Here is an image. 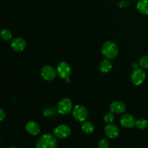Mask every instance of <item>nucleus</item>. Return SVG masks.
Here are the masks:
<instances>
[{"label":"nucleus","instance_id":"nucleus-1","mask_svg":"<svg viewBox=\"0 0 148 148\" xmlns=\"http://www.w3.org/2000/svg\"><path fill=\"white\" fill-rule=\"evenodd\" d=\"M57 146V141L55 136L47 133L40 136L36 141L37 148H55Z\"/></svg>","mask_w":148,"mask_h":148},{"label":"nucleus","instance_id":"nucleus-2","mask_svg":"<svg viewBox=\"0 0 148 148\" xmlns=\"http://www.w3.org/2000/svg\"><path fill=\"white\" fill-rule=\"evenodd\" d=\"M101 53L106 59H114L118 56L119 48L115 43L112 41H107L103 45Z\"/></svg>","mask_w":148,"mask_h":148},{"label":"nucleus","instance_id":"nucleus-3","mask_svg":"<svg viewBox=\"0 0 148 148\" xmlns=\"http://www.w3.org/2000/svg\"><path fill=\"white\" fill-rule=\"evenodd\" d=\"M72 116L76 121L83 122L88 119V111L83 106L77 105L72 111Z\"/></svg>","mask_w":148,"mask_h":148},{"label":"nucleus","instance_id":"nucleus-4","mask_svg":"<svg viewBox=\"0 0 148 148\" xmlns=\"http://www.w3.org/2000/svg\"><path fill=\"white\" fill-rule=\"evenodd\" d=\"M73 107L72 100L69 98H64L61 100L58 103V112L62 115H66L70 112Z\"/></svg>","mask_w":148,"mask_h":148},{"label":"nucleus","instance_id":"nucleus-5","mask_svg":"<svg viewBox=\"0 0 148 148\" xmlns=\"http://www.w3.org/2000/svg\"><path fill=\"white\" fill-rule=\"evenodd\" d=\"M146 78V74L143 68L134 69L131 75V81L134 85H140L143 83Z\"/></svg>","mask_w":148,"mask_h":148},{"label":"nucleus","instance_id":"nucleus-6","mask_svg":"<svg viewBox=\"0 0 148 148\" xmlns=\"http://www.w3.org/2000/svg\"><path fill=\"white\" fill-rule=\"evenodd\" d=\"M57 71L50 65H45L40 69V75L46 81H52L56 78Z\"/></svg>","mask_w":148,"mask_h":148},{"label":"nucleus","instance_id":"nucleus-7","mask_svg":"<svg viewBox=\"0 0 148 148\" xmlns=\"http://www.w3.org/2000/svg\"><path fill=\"white\" fill-rule=\"evenodd\" d=\"M53 135L58 139L67 138L71 134V129L69 126L61 124L53 130Z\"/></svg>","mask_w":148,"mask_h":148},{"label":"nucleus","instance_id":"nucleus-8","mask_svg":"<svg viewBox=\"0 0 148 148\" xmlns=\"http://www.w3.org/2000/svg\"><path fill=\"white\" fill-rule=\"evenodd\" d=\"M56 71H57V73L59 75V76L61 78L64 79L69 77V76L71 75V72H72L70 66L66 62H61L58 64L57 68H56Z\"/></svg>","mask_w":148,"mask_h":148},{"label":"nucleus","instance_id":"nucleus-9","mask_svg":"<svg viewBox=\"0 0 148 148\" xmlns=\"http://www.w3.org/2000/svg\"><path fill=\"white\" fill-rule=\"evenodd\" d=\"M135 122L136 121L134 117L130 114H124L120 119L121 125L127 129L132 128L134 126H135Z\"/></svg>","mask_w":148,"mask_h":148},{"label":"nucleus","instance_id":"nucleus-10","mask_svg":"<svg viewBox=\"0 0 148 148\" xmlns=\"http://www.w3.org/2000/svg\"><path fill=\"white\" fill-rule=\"evenodd\" d=\"M11 48L15 51H23L26 46V42L23 38H15L12 40Z\"/></svg>","mask_w":148,"mask_h":148},{"label":"nucleus","instance_id":"nucleus-11","mask_svg":"<svg viewBox=\"0 0 148 148\" xmlns=\"http://www.w3.org/2000/svg\"><path fill=\"white\" fill-rule=\"evenodd\" d=\"M104 132L107 137L111 139H115L119 135V129L114 124H108L104 128Z\"/></svg>","mask_w":148,"mask_h":148},{"label":"nucleus","instance_id":"nucleus-12","mask_svg":"<svg viewBox=\"0 0 148 148\" xmlns=\"http://www.w3.org/2000/svg\"><path fill=\"white\" fill-rule=\"evenodd\" d=\"M25 130L29 134L33 136H36L40 133V126L36 121H30L27 122L25 125Z\"/></svg>","mask_w":148,"mask_h":148},{"label":"nucleus","instance_id":"nucleus-13","mask_svg":"<svg viewBox=\"0 0 148 148\" xmlns=\"http://www.w3.org/2000/svg\"><path fill=\"white\" fill-rule=\"evenodd\" d=\"M110 110L114 114H121L126 110V106L121 101H114L110 106Z\"/></svg>","mask_w":148,"mask_h":148},{"label":"nucleus","instance_id":"nucleus-14","mask_svg":"<svg viewBox=\"0 0 148 148\" xmlns=\"http://www.w3.org/2000/svg\"><path fill=\"white\" fill-rule=\"evenodd\" d=\"M112 64L110 62L109 59H106L103 60L102 62L100 63L99 69L103 73H108V72L111 70L112 69Z\"/></svg>","mask_w":148,"mask_h":148},{"label":"nucleus","instance_id":"nucleus-15","mask_svg":"<svg viewBox=\"0 0 148 148\" xmlns=\"http://www.w3.org/2000/svg\"><path fill=\"white\" fill-rule=\"evenodd\" d=\"M137 9L142 14H148V0H139Z\"/></svg>","mask_w":148,"mask_h":148},{"label":"nucleus","instance_id":"nucleus-16","mask_svg":"<svg viewBox=\"0 0 148 148\" xmlns=\"http://www.w3.org/2000/svg\"><path fill=\"white\" fill-rule=\"evenodd\" d=\"M82 130L87 134H92L94 131V126L90 121H85L82 125Z\"/></svg>","mask_w":148,"mask_h":148},{"label":"nucleus","instance_id":"nucleus-17","mask_svg":"<svg viewBox=\"0 0 148 148\" xmlns=\"http://www.w3.org/2000/svg\"><path fill=\"white\" fill-rule=\"evenodd\" d=\"M135 126L139 130H145L147 127L148 121L144 119H140L135 122Z\"/></svg>","mask_w":148,"mask_h":148},{"label":"nucleus","instance_id":"nucleus-18","mask_svg":"<svg viewBox=\"0 0 148 148\" xmlns=\"http://www.w3.org/2000/svg\"><path fill=\"white\" fill-rule=\"evenodd\" d=\"M12 33L10 30H7V29H4L1 30V37L4 40H10L12 38Z\"/></svg>","mask_w":148,"mask_h":148},{"label":"nucleus","instance_id":"nucleus-19","mask_svg":"<svg viewBox=\"0 0 148 148\" xmlns=\"http://www.w3.org/2000/svg\"><path fill=\"white\" fill-rule=\"evenodd\" d=\"M139 65L143 69H148V55H145L139 61Z\"/></svg>","mask_w":148,"mask_h":148},{"label":"nucleus","instance_id":"nucleus-20","mask_svg":"<svg viewBox=\"0 0 148 148\" xmlns=\"http://www.w3.org/2000/svg\"><path fill=\"white\" fill-rule=\"evenodd\" d=\"M114 114L113 112H109V113H107L104 115L103 116V119L104 121L107 124H111V122L114 121Z\"/></svg>","mask_w":148,"mask_h":148},{"label":"nucleus","instance_id":"nucleus-21","mask_svg":"<svg viewBox=\"0 0 148 148\" xmlns=\"http://www.w3.org/2000/svg\"><path fill=\"white\" fill-rule=\"evenodd\" d=\"M109 147V143L105 139H103V140H100V142L98 143V147L100 148H107Z\"/></svg>","mask_w":148,"mask_h":148},{"label":"nucleus","instance_id":"nucleus-22","mask_svg":"<svg viewBox=\"0 0 148 148\" xmlns=\"http://www.w3.org/2000/svg\"><path fill=\"white\" fill-rule=\"evenodd\" d=\"M119 6L121 8H124V7H127L128 6H130V1H120L119 4Z\"/></svg>","mask_w":148,"mask_h":148},{"label":"nucleus","instance_id":"nucleus-23","mask_svg":"<svg viewBox=\"0 0 148 148\" xmlns=\"http://www.w3.org/2000/svg\"><path fill=\"white\" fill-rule=\"evenodd\" d=\"M51 111L50 109H49V108H46V109L44 110V111H43V115L45 116H49L51 115Z\"/></svg>","mask_w":148,"mask_h":148},{"label":"nucleus","instance_id":"nucleus-24","mask_svg":"<svg viewBox=\"0 0 148 148\" xmlns=\"http://www.w3.org/2000/svg\"><path fill=\"white\" fill-rule=\"evenodd\" d=\"M5 117H6V115L4 111H3L2 109H0V121H2L3 120L5 119Z\"/></svg>","mask_w":148,"mask_h":148},{"label":"nucleus","instance_id":"nucleus-25","mask_svg":"<svg viewBox=\"0 0 148 148\" xmlns=\"http://www.w3.org/2000/svg\"><path fill=\"white\" fill-rule=\"evenodd\" d=\"M132 66L134 68V69H137V68L138 67V65H137V63H134L132 64Z\"/></svg>","mask_w":148,"mask_h":148}]
</instances>
